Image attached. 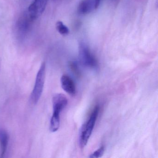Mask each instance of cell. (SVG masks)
I'll return each instance as SVG.
<instances>
[{
  "label": "cell",
  "instance_id": "6da1fadb",
  "mask_svg": "<svg viewBox=\"0 0 158 158\" xmlns=\"http://www.w3.org/2000/svg\"><path fill=\"white\" fill-rule=\"evenodd\" d=\"M99 110V106L98 105L96 106L93 109L89 120L81 127L79 136V146L81 148H85L87 144L95 127Z\"/></svg>",
  "mask_w": 158,
  "mask_h": 158
},
{
  "label": "cell",
  "instance_id": "7a4b0ae2",
  "mask_svg": "<svg viewBox=\"0 0 158 158\" xmlns=\"http://www.w3.org/2000/svg\"><path fill=\"white\" fill-rule=\"evenodd\" d=\"M78 57L79 61L85 67L94 70H98V60L92 54L88 46L84 42H81L79 44Z\"/></svg>",
  "mask_w": 158,
  "mask_h": 158
},
{
  "label": "cell",
  "instance_id": "3957f363",
  "mask_svg": "<svg viewBox=\"0 0 158 158\" xmlns=\"http://www.w3.org/2000/svg\"><path fill=\"white\" fill-rule=\"evenodd\" d=\"M46 77V64L43 63L40 66L36 77L34 89L31 95V100L34 104H36L39 101L43 89Z\"/></svg>",
  "mask_w": 158,
  "mask_h": 158
},
{
  "label": "cell",
  "instance_id": "277c9868",
  "mask_svg": "<svg viewBox=\"0 0 158 158\" xmlns=\"http://www.w3.org/2000/svg\"><path fill=\"white\" fill-rule=\"evenodd\" d=\"M48 0H34L28 7L29 17L34 21L39 18L44 12Z\"/></svg>",
  "mask_w": 158,
  "mask_h": 158
},
{
  "label": "cell",
  "instance_id": "5b68a950",
  "mask_svg": "<svg viewBox=\"0 0 158 158\" xmlns=\"http://www.w3.org/2000/svg\"><path fill=\"white\" fill-rule=\"evenodd\" d=\"M53 114L52 115L60 116L61 112L67 106L68 100L63 94H57L52 99Z\"/></svg>",
  "mask_w": 158,
  "mask_h": 158
},
{
  "label": "cell",
  "instance_id": "8992f818",
  "mask_svg": "<svg viewBox=\"0 0 158 158\" xmlns=\"http://www.w3.org/2000/svg\"><path fill=\"white\" fill-rule=\"evenodd\" d=\"M60 82L62 88L66 93L72 96L75 95L76 93L75 84L70 76L66 74L62 76Z\"/></svg>",
  "mask_w": 158,
  "mask_h": 158
},
{
  "label": "cell",
  "instance_id": "52a82bcc",
  "mask_svg": "<svg viewBox=\"0 0 158 158\" xmlns=\"http://www.w3.org/2000/svg\"><path fill=\"white\" fill-rule=\"evenodd\" d=\"M96 9L95 0H82L78 5L77 12L79 14L85 15Z\"/></svg>",
  "mask_w": 158,
  "mask_h": 158
},
{
  "label": "cell",
  "instance_id": "ba28073f",
  "mask_svg": "<svg viewBox=\"0 0 158 158\" xmlns=\"http://www.w3.org/2000/svg\"><path fill=\"white\" fill-rule=\"evenodd\" d=\"M9 140V135L7 131L0 129V158H3L5 156L8 148Z\"/></svg>",
  "mask_w": 158,
  "mask_h": 158
},
{
  "label": "cell",
  "instance_id": "9c48e42d",
  "mask_svg": "<svg viewBox=\"0 0 158 158\" xmlns=\"http://www.w3.org/2000/svg\"><path fill=\"white\" fill-rule=\"evenodd\" d=\"M56 26L57 31L60 35H66L69 34V30L68 27L61 21L57 22Z\"/></svg>",
  "mask_w": 158,
  "mask_h": 158
},
{
  "label": "cell",
  "instance_id": "30bf717a",
  "mask_svg": "<svg viewBox=\"0 0 158 158\" xmlns=\"http://www.w3.org/2000/svg\"><path fill=\"white\" fill-rule=\"evenodd\" d=\"M69 67L71 72L77 77H80L81 73L77 64L75 61H70L69 63Z\"/></svg>",
  "mask_w": 158,
  "mask_h": 158
},
{
  "label": "cell",
  "instance_id": "8fae6325",
  "mask_svg": "<svg viewBox=\"0 0 158 158\" xmlns=\"http://www.w3.org/2000/svg\"><path fill=\"white\" fill-rule=\"evenodd\" d=\"M104 151H105V148L104 146H101L98 149V150L94 152L92 154H90L89 158H98L101 157L104 153Z\"/></svg>",
  "mask_w": 158,
  "mask_h": 158
},
{
  "label": "cell",
  "instance_id": "7c38bea8",
  "mask_svg": "<svg viewBox=\"0 0 158 158\" xmlns=\"http://www.w3.org/2000/svg\"><path fill=\"white\" fill-rule=\"evenodd\" d=\"M95 4H96V8L97 9V8L99 7V6L100 4L101 0H95Z\"/></svg>",
  "mask_w": 158,
  "mask_h": 158
}]
</instances>
